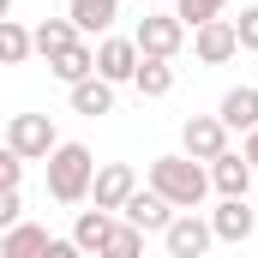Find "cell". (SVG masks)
<instances>
[{
    "label": "cell",
    "mask_w": 258,
    "mask_h": 258,
    "mask_svg": "<svg viewBox=\"0 0 258 258\" xmlns=\"http://www.w3.org/2000/svg\"><path fill=\"white\" fill-rule=\"evenodd\" d=\"M42 168H48V198H54V204H84L90 186H96V156H90V144H78V138H60Z\"/></svg>",
    "instance_id": "2"
},
{
    "label": "cell",
    "mask_w": 258,
    "mask_h": 258,
    "mask_svg": "<svg viewBox=\"0 0 258 258\" xmlns=\"http://www.w3.org/2000/svg\"><path fill=\"white\" fill-rule=\"evenodd\" d=\"M210 222H216V240H222V246H246L258 234V210L246 198H222V204L210 210Z\"/></svg>",
    "instance_id": "9"
},
{
    "label": "cell",
    "mask_w": 258,
    "mask_h": 258,
    "mask_svg": "<svg viewBox=\"0 0 258 258\" xmlns=\"http://www.w3.org/2000/svg\"><path fill=\"white\" fill-rule=\"evenodd\" d=\"M36 54V30H24L18 18H0V60L6 66H24Z\"/></svg>",
    "instance_id": "20"
},
{
    "label": "cell",
    "mask_w": 258,
    "mask_h": 258,
    "mask_svg": "<svg viewBox=\"0 0 258 258\" xmlns=\"http://www.w3.org/2000/svg\"><path fill=\"white\" fill-rule=\"evenodd\" d=\"M66 12H72V24L84 36H108L114 18H120V0H66Z\"/></svg>",
    "instance_id": "15"
},
{
    "label": "cell",
    "mask_w": 258,
    "mask_h": 258,
    "mask_svg": "<svg viewBox=\"0 0 258 258\" xmlns=\"http://www.w3.org/2000/svg\"><path fill=\"white\" fill-rule=\"evenodd\" d=\"M78 36H84V30L72 24V12H66V18H42V24H36V54L48 60V54H60L66 42H78Z\"/></svg>",
    "instance_id": "21"
},
{
    "label": "cell",
    "mask_w": 258,
    "mask_h": 258,
    "mask_svg": "<svg viewBox=\"0 0 258 258\" xmlns=\"http://www.w3.org/2000/svg\"><path fill=\"white\" fill-rule=\"evenodd\" d=\"M216 114H222L234 132H252V126H258V90H252V84H234V90H222Z\"/></svg>",
    "instance_id": "18"
},
{
    "label": "cell",
    "mask_w": 258,
    "mask_h": 258,
    "mask_svg": "<svg viewBox=\"0 0 258 258\" xmlns=\"http://www.w3.org/2000/svg\"><path fill=\"white\" fill-rule=\"evenodd\" d=\"M228 120L222 114H186V126H180V150L198 156V162H216L222 150H228Z\"/></svg>",
    "instance_id": "6"
},
{
    "label": "cell",
    "mask_w": 258,
    "mask_h": 258,
    "mask_svg": "<svg viewBox=\"0 0 258 258\" xmlns=\"http://www.w3.org/2000/svg\"><path fill=\"white\" fill-rule=\"evenodd\" d=\"M60 144V132L48 114H12L6 120V150H18V156H30V162H48V150Z\"/></svg>",
    "instance_id": "5"
},
{
    "label": "cell",
    "mask_w": 258,
    "mask_h": 258,
    "mask_svg": "<svg viewBox=\"0 0 258 258\" xmlns=\"http://www.w3.org/2000/svg\"><path fill=\"white\" fill-rule=\"evenodd\" d=\"M240 150H246V156H252V168H258V126L246 132V144H240Z\"/></svg>",
    "instance_id": "27"
},
{
    "label": "cell",
    "mask_w": 258,
    "mask_h": 258,
    "mask_svg": "<svg viewBox=\"0 0 258 258\" xmlns=\"http://www.w3.org/2000/svg\"><path fill=\"white\" fill-rule=\"evenodd\" d=\"M48 72H54L60 84H78V78H90V72H96V48L78 36V42H66L60 54H48Z\"/></svg>",
    "instance_id": "16"
},
{
    "label": "cell",
    "mask_w": 258,
    "mask_h": 258,
    "mask_svg": "<svg viewBox=\"0 0 258 258\" xmlns=\"http://www.w3.org/2000/svg\"><path fill=\"white\" fill-rule=\"evenodd\" d=\"M150 186L168 198L174 210H198L204 198L216 192V186H210V162H198V156H186V150L150 156Z\"/></svg>",
    "instance_id": "1"
},
{
    "label": "cell",
    "mask_w": 258,
    "mask_h": 258,
    "mask_svg": "<svg viewBox=\"0 0 258 258\" xmlns=\"http://www.w3.org/2000/svg\"><path fill=\"white\" fill-rule=\"evenodd\" d=\"M66 96H72V114H84V120L114 114V78H102V72H90V78L66 84Z\"/></svg>",
    "instance_id": "12"
},
{
    "label": "cell",
    "mask_w": 258,
    "mask_h": 258,
    "mask_svg": "<svg viewBox=\"0 0 258 258\" xmlns=\"http://www.w3.org/2000/svg\"><path fill=\"white\" fill-rule=\"evenodd\" d=\"M138 252H144V228L120 216V222H114V234H108V246H102V258H138Z\"/></svg>",
    "instance_id": "22"
},
{
    "label": "cell",
    "mask_w": 258,
    "mask_h": 258,
    "mask_svg": "<svg viewBox=\"0 0 258 258\" xmlns=\"http://www.w3.org/2000/svg\"><path fill=\"white\" fill-rule=\"evenodd\" d=\"M174 84H180V72H174L168 54H144V60H138V78H132V90H138V96H150V102H156V96H168Z\"/></svg>",
    "instance_id": "14"
},
{
    "label": "cell",
    "mask_w": 258,
    "mask_h": 258,
    "mask_svg": "<svg viewBox=\"0 0 258 258\" xmlns=\"http://www.w3.org/2000/svg\"><path fill=\"white\" fill-rule=\"evenodd\" d=\"M108 234H114V210H78V222H72V240L84 246V252H96L102 258V246H108Z\"/></svg>",
    "instance_id": "19"
},
{
    "label": "cell",
    "mask_w": 258,
    "mask_h": 258,
    "mask_svg": "<svg viewBox=\"0 0 258 258\" xmlns=\"http://www.w3.org/2000/svg\"><path fill=\"white\" fill-rule=\"evenodd\" d=\"M216 246V222L198 216V210H174V222L162 228V252L168 258H204Z\"/></svg>",
    "instance_id": "3"
},
{
    "label": "cell",
    "mask_w": 258,
    "mask_h": 258,
    "mask_svg": "<svg viewBox=\"0 0 258 258\" xmlns=\"http://www.w3.org/2000/svg\"><path fill=\"white\" fill-rule=\"evenodd\" d=\"M234 24H240V48H246V54H258V6H246Z\"/></svg>",
    "instance_id": "25"
},
{
    "label": "cell",
    "mask_w": 258,
    "mask_h": 258,
    "mask_svg": "<svg viewBox=\"0 0 258 258\" xmlns=\"http://www.w3.org/2000/svg\"><path fill=\"white\" fill-rule=\"evenodd\" d=\"M222 6H228V0H174V12H180L192 30L204 24V18H222Z\"/></svg>",
    "instance_id": "23"
},
{
    "label": "cell",
    "mask_w": 258,
    "mask_h": 258,
    "mask_svg": "<svg viewBox=\"0 0 258 258\" xmlns=\"http://www.w3.org/2000/svg\"><path fill=\"white\" fill-rule=\"evenodd\" d=\"M24 162H30V156L6 150V156H0V186H18V180H24Z\"/></svg>",
    "instance_id": "26"
},
{
    "label": "cell",
    "mask_w": 258,
    "mask_h": 258,
    "mask_svg": "<svg viewBox=\"0 0 258 258\" xmlns=\"http://www.w3.org/2000/svg\"><path fill=\"white\" fill-rule=\"evenodd\" d=\"M48 228H36V222H12L6 234H0V258H42L48 252Z\"/></svg>",
    "instance_id": "17"
},
{
    "label": "cell",
    "mask_w": 258,
    "mask_h": 258,
    "mask_svg": "<svg viewBox=\"0 0 258 258\" xmlns=\"http://www.w3.org/2000/svg\"><path fill=\"white\" fill-rule=\"evenodd\" d=\"M132 36H138V48H144V54H168V60H174V54L186 48V36H192V24H186L180 12H144Z\"/></svg>",
    "instance_id": "4"
},
{
    "label": "cell",
    "mask_w": 258,
    "mask_h": 258,
    "mask_svg": "<svg viewBox=\"0 0 258 258\" xmlns=\"http://www.w3.org/2000/svg\"><path fill=\"white\" fill-rule=\"evenodd\" d=\"M12 222H24V192L18 186H0V228H12Z\"/></svg>",
    "instance_id": "24"
},
{
    "label": "cell",
    "mask_w": 258,
    "mask_h": 258,
    "mask_svg": "<svg viewBox=\"0 0 258 258\" xmlns=\"http://www.w3.org/2000/svg\"><path fill=\"white\" fill-rule=\"evenodd\" d=\"M138 192V174H132V162H102L96 168V186H90V198L102 204V210H126V198Z\"/></svg>",
    "instance_id": "13"
},
{
    "label": "cell",
    "mask_w": 258,
    "mask_h": 258,
    "mask_svg": "<svg viewBox=\"0 0 258 258\" xmlns=\"http://www.w3.org/2000/svg\"><path fill=\"white\" fill-rule=\"evenodd\" d=\"M252 156H246V150H222V156H216V162H210V186H216V192L222 198H246L252 192Z\"/></svg>",
    "instance_id": "10"
},
{
    "label": "cell",
    "mask_w": 258,
    "mask_h": 258,
    "mask_svg": "<svg viewBox=\"0 0 258 258\" xmlns=\"http://www.w3.org/2000/svg\"><path fill=\"white\" fill-rule=\"evenodd\" d=\"M120 216H126V222H138L144 234H156V240H162V228L174 222V204L156 192V186H138V192L126 198V210H120Z\"/></svg>",
    "instance_id": "11"
},
{
    "label": "cell",
    "mask_w": 258,
    "mask_h": 258,
    "mask_svg": "<svg viewBox=\"0 0 258 258\" xmlns=\"http://www.w3.org/2000/svg\"><path fill=\"white\" fill-rule=\"evenodd\" d=\"M138 60H144L138 36H102V42H96V72L114 78V84H132V78H138Z\"/></svg>",
    "instance_id": "8"
},
{
    "label": "cell",
    "mask_w": 258,
    "mask_h": 258,
    "mask_svg": "<svg viewBox=\"0 0 258 258\" xmlns=\"http://www.w3.org/2000/svg\"><path fill=\"white\" fill-rule=\"evenodd\" d=\"M192 54L204 66H228L240 54V24H234V18H204L192 30Z\"/></svg>",
    "instance_id": "7"
}]
</instances>
